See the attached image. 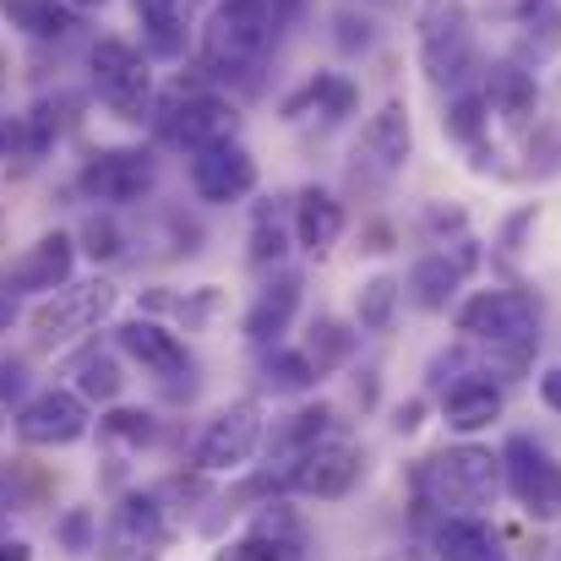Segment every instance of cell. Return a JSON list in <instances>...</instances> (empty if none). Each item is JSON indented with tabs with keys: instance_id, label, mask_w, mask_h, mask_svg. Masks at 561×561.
I'll return each instance as SVG.
<instances>
[{
	"instance_id": "6da1fadb",
	"label": "cell",
	"mask_w": 561,
	"mask_h": 561,
	"mask_svg": "<svg viewBox=\"0 0 561 561\" xmlns=\"http://www.w3.org/2000/svg\"><path fill=\"white\" fill-rule=\"evenodd\" d=\"M289 16L295 0H218V11L202 27V77L251 93Z\"/></svg>"
},
{
	"instance_id": "7a4b0ae2",
	"label": "cell",
	"mask_w": 561,
	"mask_h": 561,
	"mask_svg": "<svg viewBox=\"0 0 561 561\" xmlns=\"http://www.w3.org/2000/svg\"><path fill=\"white\" fill-rule=\"evenodd\" d=\"M414 485L431 507H485L502 491V453H491L480 442L442 447L420 463Z\"/></svg>"
},
{
	"instance_id": "3957f363",
	"label": "cell",
	"mask_w": 561,
	"mask_h": 561,
	"mask_svg": "<svg viewBox=\"0 0 561 561\" xmlns=\"http://www.w3.org/2000/svg\"><path fill=\"white\" fill-rule=\"evenodd\" d=\"M148 121H153V131H159L170 148H181V153H202V148H218V142H234V137H240L234 104L218 99V93H207V88H191L186 93V82H181Z\"/></svg>"
},
{
	"instance_id": "277c9868",
	"label": "cell",
	"mask_w": 561,
	"mask_h": 561,
	"mask_svg": "<svg viewBox=\"0 0 561 561\" xmlns=\"http://www.w3.org/2000/svg\"><path fill=\"white\" fill-rule=\"evenodd\" d=\"M453 322H458L463 344H485V350L540 344V306L524 289H480L458 306Z\"/></svg>"
},
{
	"instance_id": "5b68a950",
	"label": "cell",
	"mask_w": 561,
	"mask_h": 561,
	"mask_svg": "<svg viewBox=\"0 0 561 561\" xmlns=\"http://www.w3.org/2000/svg\"><path fill=\"white\" fill-rule=\"evenodd\" d=\"M420 66L436 88H463L474 77L469 16H463L458 0H425V11H420Z\"/></svg>"
},
{
	"instance_id": "8992f818",
	"label": "cell",
	"mask_w": 561,
	"mask_h": 561,
	"mask_svg": "<svg viewBox=\"0 0 561 561\" xmlns=\"http://www.w3.org/2000/svg\"><path fill=\"white\" fill-rule=\"evenodd\" d=\"M93 88L99 99L121 115V121H148L153 115V71H148V55L131 49L126 38H99L93 55Z\"/></svg>"
},
{
	"instance_id": "52a82bcc",
	"label": "cell",
	"mask_w": 561,
	"mask_h": 561,
	"mask_svg": "<svg viewBox=\"0 0 561 561\" xmlns=\"http://www.w3.org/2000/svg\"><path fill=\"white\" fill-rule=\"evenodd\" d=\"M502 480H507V491L518 496V507L535 524L561 518V463L546 442H535L524 431L507 436V447H502Z\"/></svg>"
},
{
	"instance_id": "ba28073f",
	"label": "cell",
	"mask_w": 561,
	"mask_h": 561,
	"mask_svg": "<svg viewBox=\"0 0 561 561\" xmlns=\"http://www.w3.org/2000/svg\"><path fill=\"white\" fill-rule=\"evenodd\" d=\"M256 447H262V403H256V398H234V403H224V409L202 425V436H196V447H191V463H196L202 474H224V469L251 463Z\"/></svg>"
},
{
	"instance_id": "9c48e42d",
	"label": "cell",
	"mask_w": 561,
	"mask_h": 561,
	"mask_svg": "<svg viewBox=\"0 0 561 561\" xmlns=\"http://www.w3.org/2000/svg\"><path fill=\"white\" fill-rule=\"evenodd\" d=\"M159 186V159L153 148H104L82 164L77 175V191L88 202H104V207H131L142 202L148 191Z\"/></svg>"
},
{
	"instance_id": "30bf717a",
	"label": "cell",
	"mask_w": 561,
	"mask_h": 561,
	"mask_svg": "<svg viewBox=\"0 0 561 561\" xmlns=\"http://www.w3.org/2000/svg\"><path fill=\"white\" fill-rule=\"evenodd\" d=\"M360 469H366V453H360L355 442L322 436V442H311L300 458H289L284 485L300 491V496H317V502H339V496H350V485L360 480Z\"/></svg>"
},
{
	"instance_id": "8fae6325",
	"label": "cell",
	"mask_w": 561,
	"mask_h": 561,
	"mask_svg": "<svg viewBox=\"0 0 561 561\" xmlns=\"http://www.w3.org/2000/svg\"><path fill=\"white\" fill-rule=\"evenodd\" d=\"M110 311H115V284H104V278H93V284H66V289H55V295L33 311V339H38L44 350H55V344H66V339L99 328Z\"/></svg>"
},
{
	"instance_id": "7c38bea8",
	"label": "cell",
	"mask_w": 561,
	"mask_h": 561,
	"mask_svg": "<svg viewBox=\"0 0 561 561\" xmlns=\"http://www.w3.org/2000/svg\"><path fill=\"white\" fill-rule=\"evenodd\" d=\"M16 436L27 447H71L88 436V398L77 387H49L16 409Z\"/></svg>"
},
{
	"instance_id": "4fadbf2b",
	"label": "cell",
	"mask_w": 561,
	"mask_h": 561,
	"mask_svg": "<svg viewBox=\"0 0 561 561\" xmlns=\"http://www.w3.org/2000/svg\"><path fill=\"white\" fill-rule=\"evenodd\" d=\"M191 191L202 202H213V207H229V202L251 196L256 191V159H251V148L234 137V142H218V148L191 153Z\"/></svg>"
},
{
	"instance_id": "5bb4252c",
	"label": "cell",
	"mask_w": 561,
	"mask_h": 561,
	"mask_svg": "<svg viewBox=\"0 0 561 561\" xmlns=\"http://www.w3.org/2000/svg\"><path fill=\"white\" fill-rule=\"evenodd\" d=\"M164 507L153 491H131L115 513H110V535H104V561H153L164 546Z\"/></svg>"
},
{
	"instance_id": "9a60e30c",
	"label": "cell",
	"mask_w": 561,
	"mask_h": 561,
	"mask_svg": "<svg viewBox=\"0 0 561 561\" xmlns=\"http://www.w3.org/2000/svg\"><path fill=\"white\" fill-rule=\"evenodd\" d=\"M218 561H306V524L284 502H262L251 529L224 551Z\"/></svg>"
},
{
	"instance_id": "2e32d148",
	"label": "cell",
	"mask_w": 561,
	"mask_h": 561,
	"mask_svg": "<svg viewBox=\"0 0 561 561\" xmlns=\"http://www.w3.org/2000/svg\"><path fill=\"white\" fill-rule=\"evenodd\" d=\"M474 262H480V251H474V240H458L453 245V256L447 251H431V256H420L414 267H409V300L420 306V311H447L453 300H458V289H463V278L474 273Z\"/></svg>"
},
{
	"instance_id": "e0dca14e",
	"label": "cell",
	"mask_w": 561,
	"mask_h": 561,
	"mask_svg": "<svg viewBox=\"0 0 561 561\" xmlns=\"http://www.w3.org/2000/svg\"><path fill=\"white\" fill-rule=\"evenodd\" d=\"M409 153H414L409 110L392 99V104H381L371 121H366V131H360V148H355V170H371L376 181H392V175L409 164Z\"/></svg>"
},
{
	"instance_id": "ac0fdd59",
	"label": "cell",
	"mask_w": 561,
	"mask_h": 561,
	"mask_svg": "<svg viewBox=\"0 0 561 561\" xmlns=\"http://www.w3.org/2000/svg\"><path fill=\"white\" fill-rule=\"evenodd\" d=\"M71 267H77V240L55 229V234H44L38 245H27V251L5 267V278H11L16 295H55V289L71 284Z\"/></svg>"
},
{
	"instance_id": "d6986e66",
	"label": "cell",
	"mask_w": 561,
	"mask_h": 561,
	"mask_svg": "<svg viewBox=\"0 0 561 561\" xmlns=\"http://www.w3.org/2000/svg\"><path fill=\"white\" fill-rule=\"evenodd\" d=\"M115 350L131 355L142 371H153V376H186L191 371V350L164 328V322H153V317L121 322V328H115Z\"/></svg>"
},
{
	"instance_id": "ffe728a7",
	"label": "cell",
	"mask_w": 561,
	"mask_h": 561,
	"mask_svg": "<svg viewBox=\"0 0 561 561\" xmlns=\"http://www.w3.org/2000/svg\"><path fill=\"white\" fill-rule=\"evenodd\" d=\"M300 289H306L300 273H278V278H267V284L256 289V300H251V311H245V339H251L256 350H273V344L289 333V322H295V311H300Z\"/></svg>"
},
{
	"instance_id": "44dd1931",
	"label": "cell",
	"mask_w": 561,
	"mask_h": 561,
	"mask_svg": "<svg viewBox=\"0 0 561 561\" xmlns=\"http://www.w3.org/2000/svg\"><path fill=\"white\" fill-rule=\"evenodd\" d=\"M442 414H447V425H453L458 436H474V431H485V425L502 414V387L491 381V371L458 376V381L442 392Z\"/></svg>"
},
{
	"instance_id": "7402d4cb",
	"label": "cell",
	"mask_w": 561,
	"mask_h": 561,
	"mask_svg": "<svg viewBox=\"0 0 561 561\" xmlns=\"http://www.w3.org/2000/svg\"><path fill=\"white\" fill-rule=\"evenodd\" d=\"M344 240V202L322 186H306L295 196V245H306L311 256H328Z\"/></svg>"
},
{
	"instance_id": "603a6c76",
	"label": "cell",
	"mask_w": 561,
	"mask_h": 561,
	"mask_svg": "<svg viewBox=\"0 0 561 561\" xmlns=\"http://www.w3.org/2000/svg\"><path fill=\"white\" fill-rule=\"evenodd\" d=\"M142 38L153 60H186L191 49V0H137Z\"/></svg>"
},
{
	"instance_id": "cb8c5ba5",
	"label": "cell",
	"mask_w": 561,
	"mask_h": 561,
	"mask_svg": "<svg viewBox=\"0 0 561 561\" xmlns=\"http://www.w3.org/2000/svg\"><path fill=\"white\" fill-rule=\"evenodd\" d=\"M0 16H5L16 33L38 38V44H60V38H71V33L82 27L71 0H0Z\"/></svg>"
},
{
	"instance_id": "d4e9b609",
	"label": "cell",
	"mask_w": 561,
	"mask_h": 561,
	"mask_svg": "<svg viewBox=\"0 0 561 561\" xmlns=\"http://www.w3.org/2000/svg\"><path fill=\"white\" fill-rule=\"evenodd\" d=\"M436 557L442 561H507V546L491 524L480 518H442L436 529Z\"/></svg>"
},
{
	"instance_id": "484cf974",
	"label": "cell",
	"mask_w": 561,
	"mask_h": 561,
	"mask_svg": "<svg viewBox=\"0 0 561 561\" xmlns=\"http://www.w3.org/2000/svg\"><path fill=\"white\" fill-rule=\"evenodd\" d=\"M491 110L507 121V126H529V115H535V71L524 66V60H502L496 71H491Z\"/></svg>"
},
{
	"instance_id": "4316f807",
	"label": "cell",
	"mask_w": 561,
	"mask_h": 561,
	"mask_svg": "<svg viewBox=\"0 0 561 561\" xmlns=\"http://www.w3.org/2000/svg\"><path fill=\"white\" fill-rule=\"evenodd\" d=\"M355 350H360V333H355L350 322H339V317H317L311 333H306V355H311L317 376L344 371V366L355 360Z\"/></svg>"
},
{
	"instance_id": "83f0119b",
	"label": "cell",
	"mask_w": 561,
	"mask_h": 561,
	"mask_svg": "<svg viewBox=\"0 0 561 561\" xmlns=\"http://www.w3.org/2000/svg\"><path fill=\"white\" fill-rule=\"evenodd\" d=\"M333 409L328 403H306V409H295L278 431H273V442H267V453H278V458H300L311 442H322V436H333Z\"/></svg>"
},
{
	"instance_id": "f1b7e54d",
	"label": "cell",
	"mask_w": 561,
	"mask_h": 561,
	"mask_svg": "<svg viewBox=\"0 0 561 561\" xmlns=\"http://www.w3.org/2000/svg\"><path fill=\"white\" fill-rule=\"evenodd\" d=\"M398 300H403V284L392 278V273H376L360 284V295H355V322L366 328V333H392V322H398Z\"/></svg>"
},
{
	"instance_id": "f546056e",
	"label": "cell",
	"mask_w": 561,
	"mask_h": 561,
	"mask_svg": "<svg viewBox=\"0 0 561 561\" xmlns=\"http://www.w3.org/2000/svg\"><path fill=\"white\" fill-rule=\"evenodd\" d=\"M518 22L529 27L524 60H551L561 49V0H518Z\"/></svg>"
},
{
	"instance_id": "4dcf8cb0",
	"label": "cell",
	"mask_w": 561,
	"mask_h": 561,
	"mask_svg": "<svg viewBox=\"0 0 561 561\" xmlns=\"http://www.w3.org/2000/svg\"><path fill=\"white\" fill-rule=\"evenodd\" d=\"M442 126H447L453 142L480 148V142H485V126H491V99H485L480 88H458L453 104H447V115H442Z\"/></svg>"
},
{
	"instance_id": "1f68e13d",
	"label": "cell",
	"mask_w": 561,
	"mask_h": 561,
	"mask_svg": "<svg viewBox=\"0 0 561 561\" xmlns=\"http://www.w3.org/2000/svg\"><path fill=\"white\" fill-rule=\"evenodd\" d=\"M322 376L311 366V355L306 350H284V344H273L267 355H262V387L267 392H311Z\"/></svg>"
},
{
	"instance_id": "d6a6232c",
	"label": "cell",
	"mask_w": 561,
	"mask_h": 561,
	"mask_svg": "<svg viewBox=\"0 0 561 561\" xmlns=\"http://www.w3.org/2000/svg\"><path fill=\"white\" fill-rule=\"evenodd\" d=\"M121 387H126V376H121V360L110 350H82L77 355V392L88 403H115Z\"/></svg>"
},
{
	"instance_id": "836d02e7",
	"label": "cell",
	"mask_w": 561,
	"mask_h": 561,
	"mask_svg": "<svg viewBox=\"0 0 561 561\" xmlns=\"http://www.w3.org/2000/svg\"><path fill=\"white\" fill-rule=\"evenodd\" d=\"M284 251H289V229L273 207H262L256 224H251V262L267 267V262H284Z\"/></svg>"
},
{
	"instance_id": "e575fe53",
	"label": "cell",
	"mask_w": 561,
	"mask_h": 561,
	"mask_svg": "<svg viewBox=\"0 0 561 561\" xmlns=\"http://www.w3.org/2000/svg\"><path fill=\"white\" fill-rule=\"evenodd\" d=\"M99 431L115 436V442H126V447H148V442L159 436V425H153L148 409H110V414L99 420Z\"/></svg>"
},
{
	"instance_id": "d590c367",
	"label": "cell",
	"mask_w": 561,
	"mask_h": 561,
	"mask_svg": "<svg viewBox=\"0 0 561 561\" xmlns=\"http://www.w3.org/2000/svg\"><path fill=\"white\" fill-rule=\"evenodd\" d=\"M93 535H99V518H93V507H66V513H60V524H55V540H60L71 557H88V551H99V546H93Z\"/></svg>"
},
{
	"instance_id": "8d00e7d4",
	"label": "cell",
	"mask_w": 561,
	"mask_h": 561,
	"mask_svg": "<svg viewBox=\"0 0 561 561\" xmlns=\"http://www.w3.org/2000/svg\"><path fill=\"white\" fill-rule=\"evenodd\" d=\"M82 251H88L93 262H115V256H121V229H115V218L93 213V218L82 224Z\"/></svg>"
},
{
	"instance_id": "74e56055",
	"label": "cell",
	"mask_w": 561,
	"mask_h": 561,
	"mask_svg": "<svg viewBox=\"0 0 561 561\" xmlns=\"http://www.w3.org/2000/svg\"><path fill=\"white\" fill-rule=\"evenodd\" d=\"M355 104H360V88H355L350 77H333V82H328V99H322L317 115H322V126H344V121L355 115Z\"/></svg>"
},
{
	"instance_id": "f35d334b",
	"label": "cell",
	"mask_w": 561,
	"mask_h": 561,
	"mask_svg": "<svg viewBox=\"0 0 561 561\" xmlns=\"http://www.w3.org/2000/svg\"><path fill=\"white\" fill-rule=\"evenodd\" d=\"M328 82H333V71H322V77H311V82H300L284 104H278V115L284 121H300L306 110H322V99H328Z\"/></svg>"
},
{
	"instance_id": "ab89813d",
	"label": "cell",
	"mask_w": 561,
	"mask_h": 561,
	"mask_svg": "<svg viewBox=\"0 0 561 561\" xmlns=\"http://www.w3.org/2000/svg\"><path fill=\"white\" fill-rule=\"evenodd\" d=\"M333 27H339V49H344V55H360V49H371V16H355V11H339V22H333Z\"/></svg>"
},
{
	"instance_id": "60d3db41",
	"label": "cell",
	"mask_w": 561,
	"mask_h": 561,
	"mask_svg": "<svg viewBox=\"0 0 561 561\" xmlns=\"http://www.w3.org/2000/svg\"><path fill=\"white\" fill-rule=\"evenodd\" d=\"M22 317V295L11 289V278L0 273V333H11V322Z\"/></svg>"
},
{
	"instance_id": "b9f144b4",
	"label": "cell",
	"mask_w": 561,
	"mask_h": 561,
	"mask_svg": "<svg viewBox=\"0 0 561 561\" xmlns=\"http://www.w3.org/2000/svg\"><path fill=\"white\" fill-rule=\"evenodd\" d=\"M27 387V371H22V360H0V403L5 398H16Z\"/></svg>"
},
{
	"instance_id": "7bdbcfd3",
	"label": "cell",
	"mask_w": 561,
	"mask_h": 561,
	"mask_svg": "<svg viewBox=\"0 0 561 561\" xmlns=\"http://www.w3.org/2000/svg\"><path fill=\"white\" fill-rule=\"evenodd\" d=\"M540 398H546V409H557L561 414V366L540 371Z\"/></svg>"
},
{
	"instance_id": "ee69618b",
	"label": "cell",
	"mask_w": 561,
	"mask_h": 561,
	"mask_svg": "<svg viewBox=\"0 0 561 561\" xmlns=\"http://www.w3.org/2000/svg\"><path fill=\"white\" fill-rule=\"evenodd\" d=\"M425 224H431V229H463V213H458V207H431Z\"/></svg>"
},
{
	"instance_id": "f6af8a7d",
	"label": "cell",
	"mask_w": 561,
	"mask_h": 561,
	"mask_svg": "<svg viewBox=\"0 0 561 561\" xmlns=\"http://www.w3.org/2000/svg\"><path fill=\"white\" fill-rule=\"evenodd\" d=\"M420 420H425V403H420V398H409V403L398 409V420H392V425H398V431H420Z\"/></svg>"
},
{
	"instance_id": "bcb514c9",
	"label": "cell",
	"mask_w": 561,
	"mask_h": 561,
	"mask_svg": "<svg viewBox=\"0 0 561 561\" xmlns=\"http://www.w3.org/2000/svg\"><path fill=\"white\" fill-rule=\"evenodd\" d=\"M0 561H33V546L27 540H0Z\"/></svg>"
},
{
	"instance_id": "7dc6e473",
	"label": "cell",
	"mask_w": 561,
	"mask_h": 561,
	"mask_svg": "<svg viewBox=\"0 0 561 561\" xmlns=\"http://www.w3.org/2000/svg\"><path fill=\"white\" fill-rule=\"evenodd\" d=\"M5 148H11V126L0 121V153H5Z\"/></svg>"
},
{
	"instance_id": "c3c4849f",
	"label": "cell",
	"mask_w": 561,
	"mask_h": 561,
	"mask_svg": "<svg viewBox=\"0 0 561 561\" xmlns=\"http://www.w3.org/2000/svg\"><path fill=\"white\" fill-rule=\"evenodd\" d=\"M77 11H93V5H110V0H71Z\"/></svg>"
}]
</instances>
